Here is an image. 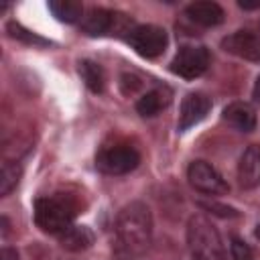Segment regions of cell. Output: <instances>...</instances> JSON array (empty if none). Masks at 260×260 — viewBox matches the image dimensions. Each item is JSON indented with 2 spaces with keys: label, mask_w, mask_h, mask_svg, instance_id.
<instances>
[{
  "label": "cell",
  "mask_w": 260,
  "mask_h": 260,
  "mask_svg": "<svg viewBox=\"0 0 260 260\" xmlns=\"http://www.w3.org/2000/svg\"><path fill=\"white\" fill-rule=\"evenodd\" d=\"M116 234L120 244L130 254H142L150 246V238H152L150 209L140 201H132L124 205L116 219Z\"/></svg>",
  "instance_id": "1"
},
{
  "label": "cell",
  "mask_w": 260,
  "mask_h": 260,
  "mask_svg": "<svg viewBox=\"0 0 260 260\" xmlns=\"http://www.w3.org/2000/svg\"><path fill=\"white\" fill-rule=\"evenodd\" d=\"M187 244L195 260H225V246L215 225L203 217L193 215L187 223Z\"/></svg>",
  "instance_id": "2"
},
{
  "label": "cell",
  "mask_w": 260,
  "mask_h": 260,
  "mask_svg": "<svg viewBox=\"0 0 260 260\" xmlns=\"http://www.w3.org/2000/svg\"><path fill=\"white\" fill-rule=\"evenodd\" d=\"M35 223L47 234H63L69 225H73L75 205L65 195L39 197L35 201Z\"/></svg>",
  "instance_id": "3"
},
{
  "label": "cell",
  "mask_w": 260,
  "mask_h": 260,
  "mask_svg": "<svg viewBox=\"0 0 260 260\" xmlns=\"http://www.w3.org/2000/svg\"><path fill=\"white\" fill-rule=\"evenodd\" d=\"M140 162V154L130 144H112L104 146L95 156V167L106 175H126L134 171Z\"/></svg>",
  "instance_id": "4"
},
{
  "label": "cell",
  "mask_w": 260,
  "mask_h": 260,
  "mask_svg": "<svg viewBox=\"0 0 260 260\" xmlns=\"http://www.w3.org/2000/svg\"><path fill=\"white\" fill-rule=\"evenodd\" d=\"M128 43L138 55L150 59L165 53L169 37H167V30L156 24H138V26H132V30L128 32Z\"/></svg>",
  "instance_id": "5"
},
{
  "label": "cell",
  "mask_w": 260,
  "mask_h": 260,
  "mask_svg": "<svg viewBox=\"0 0 260 260\" xmlns=\"http://www.w3.org/2000/svg\"><path fill=\"white\" fill-rule=\"evenodd\" d=\"M209 67V51L201 45H185L177 51L171 61V71L185 79H195L203 75Z\"/></svg>",
  "instance_id": "6"
},
{
  "label": "cell",
  "mask_w": 260,
  "mask_h": 260,
  "mask_svg": "<svg viewBox=\"0 0 260 260\" xmlns=\"http://www.w3.org/2000/svg\"><path fill=\"white\" fill-rule=\"evenodd\" d=\"M187 179L193 189L205 195H223L230 189L221 173L205 160H193L187 169Z\"/></svg>",
  "instance_id": "7"
},
{
  "label": "cell",
  "mask_w": 260,
  "mask_h": 260,
  "mask_svg": "<svg viewBox=\"0 0 260 260\" xmlns=\"http://www.w3.org/2000/svg\"><path fill=\"white\" fill-rule=\"evenodd\" d=\"M221 49L246 61H260V35L250 30H236L221 41Z\"/></svg>",
  "instance_id": "8"
},
{
  "label": "cell",
  "mask_w": 260,
  "mask_h": 260,
  "mask_svg": "<svg viewBox=\"0 0 260 260\" xmlns=\"http://www.w3.org/2000/svg\"><path fill=\"white\" fill-rule=\"evenodd\" d=\"M211 108V102L203 93H187L181 102V114H179V128L189 130L195 124H199Z\"/></svg>",
  "instance_id": "9"
},
{
  "label": "cell",
  "mask_w": 260,
  "mask_h": 260,
  "mask_svg": "<svg viewBox=\"0 0 260 260\" xmlns=\"http://www.w3.org/2000/svg\"><path fill=\"white\" fill-rule=\"evenodd\" d=\"M238 181L244 189H256L260 185V146L258 144L248 146L240 156Z\"/></svg>",
  "instance_id": "10"
},
{
  "label": "cell",
  "mask_w": 260,
  "mask_h": 260,
  "mask_svg": "<svg viewBox=\"0 0 260 260\" xmlns=\"http://www.w3.org/2000/svg\"><path fill=\"white\" fill-rule=\"evenodd\" d=\"M223 122L240 132H252L256 128V112L246 102H232L223 108Z\"/></svg>",
  "instance_id": "11"
},
{
  "label": "cell",
  "mask_w": 260,
  "mask_h": 260,
  "mask_svg": "<svg viewBox=\"0 0 260 260\" xmlns=\"http://www.w3.org/2000/svg\"><path fill=\"white\" fill-rule=\"evenodd\" d=\"M185 14L199 26H217L225 16L223 8L217 2H193L185 8Z\"/></svg>",
  "instance_id": "12"
},
{
  "label": "cell",
  "mask_w": 260,
  "mask_h": 260,
  "mask_svg": "<svg viewBox=\"0 0 260 260\" xmlns=\"http://www.w3.org/2000/svg\"><path fill=\"white\" fill-rule=\"evenodd\" d=\"M116 14L118 12H112V10H106V8H91L87 14H83L81 28L89 37L106 35L116 26Z\"/></svg>",
  "instance_id": "13"
},
{
  "label": "cell",
  "mask_w": 260,
  "mask_h": 260,
  "mask_svg": "<svg viewBox=\"0 0 260 260\" xmlns=\"http://www.w3.org/2000/svg\"><path fill=\"white\" fill-rule=\"evenodd\" d=\"M171 89L169 87H154L150 91H146L138 102H136V112L140 116H156L160 110H165L171 104Z\"/></svg>",
  "instance_id": "14"
},
{
  "label": "cell",
  "mask_w": 260,
  "mask_h": 260,
  "mask_svg": "<svg viewBox=\"0 0 260 260\" xmlns=\"http://www.w3.org/2000/svg\"><path fill=\"white\" fill-rule=\"evenodd\" d=\"M59 242L69 252H81L93 244V234L85 225H69L63 234H59Z\"/></svg>",
  "instance_id": "15"
},
{
  "label": "cell",
  "mask_w": 260,
  "mask_h": 260,
  "mask_svg": "<svg viewBox=\"0 0 260 260\" xmlns=\"http://www.w3.org/2000/svg\"><path fill=\"white\" fill-rule=\"evenodd\" d=\"M49 10L61 22H77V20L81 22L83 18V6L81 2H75V0H51Z\"/></svg>",
  "instance_id": "16"
},
{
  "label": "cell",
  "mask_w": 260,
  "mask_h": 260,
  "mask_svg": "<svg viewBox=\"0 0 260 260\" xmlns=\"http://www.w3.org/2000/svg\"><path fill=\"white\" fill-rule=\"evenodd\" d=\"M79 75H81V79L85 81V85L93 93H102L104 91V87H106V75H104V69L95 61L83 59L79 63Z\"/></svg>",
  "instance_id": "17"
},
{
  "label": "cell",
  "mask_w": 260,
  "mask_h": 260,
  "mask_svg": "<svg viewBox=\"0 0 260 260\" xmlns=\"http://www.w3.org/2000/svg\"><path fill=\"white\" fill-rule=\"evenodd\" d=\"M20 179V167L12 160H4L0 169V195H8Z\"/></svg>",
  "instance_id": "18"
},
{
  "label": "cell",
  "mask_w": 260,
  "mask_h": 260,
  "mask_svg": "<svg viewBox=\"0 0 260 260\" xmlns=\"http://www.w3.org/2000/svg\"><path fill=\"white\" fill-rule=\"evenodd\" d=\"M232 256H234V260H252V250L248 248L246 242L234 238L232 240Z\"/></svg>",
  "instance_id": "19"
},
{
  "label": "cell",
  "mask_w": 260,
  "mask_h": 260,
  "mask_svg": "<svg viewBox=\"0 0 260 260\" xmlns=\"http://www.w3.org/2000/svg\"><path fill=\"white\" fill-rule=\"evenodd\" d=\"M0 260H18V252H16L14 248L4 246V248L0 250Z\"/></svg>",
  "instance_id": "20"
},
{
  "label": "cell",
  "mask_w": 260,
  "mask_h": 260,
  "mask_svg": "<svg viewBox=\"0 0 260 260\" xmlns=\"http://www.w3.org/2000/svg\"><path fill=\"white\" fill-rule=\"evenodd\" d=\"M240 8H246V10L260 8V0H258V2H240Z\"/></svg>",
  "instance_id": "21"
},
{
  "label": "cell",
  "mask_w": 260,
  "mask_h": 260,
  "mask_svg": "<svg viewBox=\"0 0 260 260\" xmlns=\"http://www.w3.org/2000/svg\"><path fill=\"white\" fill-rule=\"evenodd\" d=\"M252 95H254L256 102H260V77H258L256 83H254V91H252Z\"/></svg>",
  "instance_id": "22"
},
{
  "label": "cell",
  "mask_w": 260,
  "mask_h": 260,
  "mask_svg": "<svg viewBox=\"0 0 260 260\" xmlns=\"http://www.w3.org/2000/svg\"><path fill=\"white\" fill-rule=\"evenodd\" d=\"M254 234H256V238H258V240H260V223H258V225H256V232H254Z\"/></svg>",
  "instance_id": "23"
}]
</instances>
